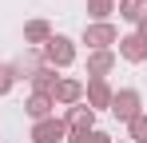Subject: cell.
<instances>
[{
	"label": "cell",
	"mask_w": 147,
	"mask_h": 143,
	"mask_svg": "<svg viewBox=\"0 0 147 143\" xmlns=\"http://www.w3.org/2000/svg\"><path fill=\"white\" fill-rule=\"evenodd\" d=\"M111 115L119 119V123H131L135 115H143V95L135 92V88L115 92V95H111Z\"/></svg>",
	"instance_id": "obj_1"
},
{
	"label": "cell",
	"mask_w": 147,
	"mask_h": 143,
	"mask_svg": "<svg viewBox=\"0 0 147 143\" xmlns=\"http://www.w3.org/2000/svg\"><path fill=\"white\" fill-rule=\"evenodd\" d=\"M44 64L48 68H72L76 64V44L68 36H52L48 44H44Z\"/></svg>",
	"instance_id": "obj_2"
},
{
	"label": "cell",
	"mask_w": 147,
	"mask_h": 143,
	"mask_svg": "<svg viewBox=\"0 0 147 143\" xmlns=\"http://www.w3.org/2000/svg\"><path fill=\"white\" fill-rule=\"evenodd\" d=\"M84 44L92 52H111V44H119V32H115V24H88L84 28Z\"/></svg>",
	"instance_id": "obj_3"
},
{
	"label": "cell",
	"mask_w": 147,
	"mask_h": 143,
	"mask_svg": "<svg viewBox=\"0 0 147 143\" xmlns=\"http://www.w3.org/2000/svg\"><path fill=\"white\" fill-rule=\"evenodd\" d=\"M68 139V127H64V119H40V123H32V143H64Z\"/></svg>",
	"instance_id": "obj_4"
},
{
	"label": "cell",
	"mask_w": 147,
	"mask_h": 143,
	"mask_svg": "<svg viewBox=\"0 0 147 143\" xmlns=\"http://www.w3.org/2000/svg\"><path fill=\"white\" fill-rule=\"evenodd\" d=\"M64 127L68 131H96V111L88 103H72L68 115H64Z\"/></svg>",
	"instance_id": "obj_5"
},
{
	"label": "cell",
	"mask_w": 147,
	"mask_h": 143,
	"mask_svg": "<svg viewBox=\"0 0 147 143\" xmlns=\"http://www.w3.org/2000/svg\"><path fill=\"white\" fill-rule=\"evenodd\" d=\"M80 95H84V84H80V80H72V76H64V80L56 84L52 99H56V103H64V107H72V103H80Z\"/></svg>",
	"instance_id": "obj_6"
},
{
	"label": "cell",
	"mask_w": 147,
	"mask_h": 143,
	"mask_svg": "<svg viewBox=\"0 0 147 143\" xmlns=\"http://www.w3.org/2000/svg\"><path fill=\"white\" fill-rule=\"evenodd\" d=\"M84 92H88V107H92V111H99V107H111V88H107V80H88V88H84Z\"/></svg>",
	"instance_id": "obj_7"
},
{
	"label": "cell",
	"mask_w": 147,
	"mask_h": 143,
	"mask_svg": "<svg viewBox=\"0 0 147 143\" xmlns=\"http://www.w3.org/2000/svg\"><path fill=\"white\" fill-rule=\"evenodd\" d=\"M119 56L127 60V64H143L147 60V44L131 32V36H119Z\"/></svg>",
	"instance_id": "obj_8"
},
{
	"label": "cell",
	"mask_w": 147,
	"mask_h": 143,
	"mask_svg": "<svg viewBox=\"0 0 147 143\" xmlns=\"http://www.w3.org/2000/svg\"><path fill=\"white\" fill-rule=\"evenodd\" d=\"M28 80H32V92H44V95H52V92H56V84H60L56 68H48V64H40V68L32 72Z\"/></svg>",
	"instance_id": "obj_9"
},
{
	"label": "cell",
	"mask_w": 147,
	"mask_h": 143,
	"mask_svg": "<svg viewBox=\"0 0 147 143\" xmlns=\"http://www.w3.org/2000/svg\"><path fill=\"white\" fill-rule=\"evenodd\" d=\"M52 107H56V99L44 95V92H32V99L24 103V111L36 119V123H40V119H52Z\"/></svg>",
	"instance_id": "obj_10"
},
{
	"label": "cell",
	"mask_w": 147,
	"mask_h": 143,
	"mask_svg": "<svg viewBox=\"0 0 147 143\" xmlns=\"http://www.w3.org/2000/svg\"><path fill=\"white\" fill-rule=\"evenodd\" d=\"M111 68H115V52H92L88 56V76L92 80H103Z\"/></svg>",
	"instance_id": "obj_11"
},
{
	"label": "cell",
	"mask_w": 147,
	"mask_h": 143,
	"mask_svg": "<svg viewBox=\"0 0 147 143\" xmlns=\"http://www.w3.org/2000/svg\"><path fill=\"white\" fill-rule=\"evenodd\" d=\"M48 40H52L48 20H28L24 24V44H48Z\"/></svg>",
	"instance_id": "obj_12"
},
{
	"label": "cell",
	"mask_w": 147,
	"mask_h": 143,
	"mask_svg": "<svg viewBox=\"0 0 147 143\" xmlns=\"http://www.w3.org/2000/svg\"><path fill=\"white\" fill-rule=\"evenodd\" d=\"M115 12V0H88V16L96 24H107V16Z\"/></svg>",
	"instance_id": "obj_13"
},
{
	"label": "cell",
	"mask_w": 147,
	"mask_h": 143,
	"mask_svg": "<svg viewBox=\"0 0 147 143\" xmlns=\"http://www.w3.org/2000/svg\"><path fill=\"white\" fill-rule=\"evenodd\" d=\"M119 16H123V20H131V24H139V20L147 16L143 0H119Z\"/></svg>",
	"instance_id": "obj_14"
},
{
	"label": "cell",
	"mask_w": 147,
	"mask_h": 143,
	"mask_svg": "<svg viewBox=\"0 0 147 143\" xmlns=\"http://www.w3.org/2000/svg\"><path fill=\"white\" fill-rule=\"evenodd\" d=\"M127 127H131V139L127 143H147V115H135Z\"/></svg>",
	"instance_id": "obj_15"
},
{
	"label": "cell",
	"mask_w": 147,
	"mask_h": 143,
	"mask_svg": "<svg viewBox=\"0 0 147 143\" xmlns=\"http://www.w3.org/2000/svg\"><path fill=\"white\" fill-rule=\"evenodd\" d=\"M12 84H16V72H12V64H0V95L12 92Z\"/></svg>",
	"instance_id": "obj_16"
},
{
	"label": "cell",
	"mask_w": 147,
	"mask_h": 143,
	"mask_svg": "<svg viewBox=\"0 0 147 143\" xmlns=\"http://www.w3.org/2000/svg\"><path fill=\"white\" fill-rule=\"evenodd\" d=\"M88 135H92V131H68L64 143H88Z\"/></svg>",
	"instance_id": "obj_17"
},
{
	"label": "cell",
	"mask_w": 147,
	"mask_h": 143,
	"mask_svg": "<svg viewBox=\"0 0 147 143\" xmlns=\"http://www.w3.org/2000/svg\"><path fill=\"white\" fill-rule=\"evenodd\" d=\"M88 143H111V135H107V131H92V135H88Z\"/></svg>",
	"instance_id": "obj_18"
},
{
	"label": "cell",
	"mask_w": 147,
	"mask_h": 143,
	"mask_svg": "<svg viewBox=\"0 0 147 143\" xmlns=\"http://www.w3.org/2000/svg\"><path fill=\"white\" fill-rule=\"evenodd\" d=\"M135 36H139V40H143V44H147V16H143V20H139V32H135Z\"/></svg>",
	"instance_id": "obj_19"
},
{
	"label": "cell",
	"mask_w": 147,
	"mask_h": 143,
	"mask_svg": "<svg viewBox=\"0 0 147 143\" xmlns=\"http://www.w3.org/2000/svg\"><path fill=\"white\" fill-rule=\"evenodd\" d=\"M143 8H147V0H143Z\"/></svg>",
	"instance_id": "obj_20"
}]
</instances>
